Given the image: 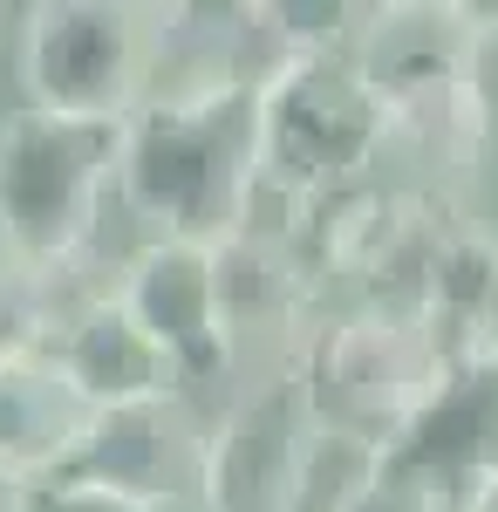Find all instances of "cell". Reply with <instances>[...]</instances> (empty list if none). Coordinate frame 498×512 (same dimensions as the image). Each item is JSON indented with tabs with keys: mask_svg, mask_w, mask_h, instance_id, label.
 <instances>
[{
	"mask_svg": "<svg viewBox=\"0 0 498 512\" xmlns=\"http://www.w3.org/2000/svg\"><path fill=\"white\" fill-rule=\"evenodd\" d=\"M116 294L164 342V355L185 376V390H198V383H232L246 369L239 362V342H232L226 301H219V253L205 239H144L123 260Z\"/></svg>",
	"mask_w": 498,
	"mask_h": 512,
	"instance_id": "7",
	"label": "cell"
},
{
	"mask_svg": "<svg viewBox=\"0 0 498 512\" xmlns=\"http://www.w3.org/2000/svg\"><path fill=\"white\" fill-rule=\"evenodd\" d=\"M348 512H458V499H451L444 485H430V478L396 472V465H389V472L376 478V485H369Z\"/></svg>",
	"mask_w": 498,
	"mask_h": 512,
	"instance_id": "19",
	"label": "cell"
},
{
	"mask_svg": "<svg viewBox=\"0 0 498 512\" xmlns=\"http://www.w3.org/2000/svg\"><path fill=\"white\" fill-rule=\"evenodd\" d=\"M458 512H498V478H485V485H471L458 499Z\"/></svg>",
	"mask_w": 498,
	"mask_h": 512,
	"instance_id": "23",
	"label": "cell"
},
{
	"mask_svg": "<svg viewBox=\"0 0 498 512\" xmlns=\"http://www.w3.org/2000/svg\"><path fill=\"white\" fill-rule=\"evenodd\" d=\"M314 410L294 369H260L239 383L205 437V485L198 512H301Z\"/></svg>",
	"mask_w": 498,
	"mask_h": 512,
	"instance_id": "6",
	"label": "cell"
},
{
	"mask_svg": "<svg viewBox=\"0 0 498 512\" xmlns=\"http://www.w3.org/2000/svg\"><path fill=\"white\" fill-rule=\"evenodd\" d=\"M205 437L212 424L198 417L185 396H144V403H110L69 458L76 478H96L110 492H130L157 512L198 506L205 485Z\"/></svg>",
	"mask_w": 498,
	"mask_h": 512,
	"instance_id": "8",
	"label": "cell"
},
{
	"mask_svg": "<svg viewBox=\"0 0 498 512\" xmlns=\"http://www.w3.org/2000/svg\"><path fill=\"white\" fill-rule=\"evenodd\" d=\"M116 164L123 123L14 110L0 123V260L62 280L96 239Z\"/></svg>",
	"mask_w": 498,
	"mask_h": 512,
	"instance_id": "3",
	"label": "cell"
},
{
	"mask_svg": "<svg viewBox=\"0 0 498 512\" xmlns=\"http://www.w3.org/2000/svg\"><path fill=\"white\" fill-rule=\"evenodd\" d=\"M498 287V239L485 226L458 219L444 246H437V267H430V294H423V328L430 342L451 355V362H471L478 355V321H485V301Z\"/></svg>",
	"mask_w": 498,
	"mask_h": 512,
	"instance_id": "15",
	"label": "cell"
},
{
	"mask_svg": "<svg viewBox=\"0 0 498 512\" xmlns=\"http://www.w3.org/2000/svg\"><path fill=\"white\" fill-rule=\"evenodd\" d=\"M389 465L444 485L451 499L498 478V362L492 355H471V362L444 369L423 417L389 444Z\"/></svg>",
	"mask_w": 498,
	"mask_h": 512,
	"instance_id": "11",
	"label": "cell"
},
{
	"mask_svg": "<svg viewBox=\"0 0 498 512\" xmlns=\"http://www.w3.org/2000/svg\"><path fill=\"white\" fill-rule=\"evenodd\" d=\"M260 103V192L314 205L376 178L389 158V103L355 55H280L253 76Z\"/></svg>",
	"mask_w": 498,
	"mask_h": 512,
	"instance_id": "2",
	"label": "cell"
},
{
	"mask_svg": "<svg viewBox=\"0 0 498 512\" xmlns=\"http://www.w3.org/2000/svg\"><path fill=\"white\" fill-rule=\"evenodd\" d=\"M287 369L301 376L307 410L321 431L369 437L389 451L423 417V403L437 396L451 355L430 342V328L417 315H389V308L355 301L348 315L321 321Z\"/></svg>",
	"mask_w": 498,
	"mask_h": 512,
	"instance_id": "5",
	"label": "cell"
},
{
	"mask_svg": "<svg viewBox=\"0 0 498 512\" xmlns=\"http://www.w3.org/2000/svg\"><path fill=\"white\" fill-rule=\"evenodd\" d=\"M164 14L157 0H28L21 14V96L28 110L123 123L157 89Z\"/></svg>",
	"mask_w": 498,
	"mask_h": 512,
	"instance_id": "4",
	"label": "cell"
},
{
	"mask_svg": "<svg viewBox=\"0 0 498 512\" xmlns=\"http://www.w3.org/2000/svg\"><path fill=\"white\" fill-rule=\"evenodd\" d=\"M451 14L478 35V48H492V41H498V0H451Z\"/></svg>",
	"mask_w": 498,
	"mask_h": 512,
	"instance_id": "20",
	"label": "cell"
},
{
	"mask_svg": "<svg viewBox=\"0 0 498 512\" xmlns=\"http://www.w3.org/2000/svg\"><path fill=\"white\" fill-rule=\"evenodd\" d=\"M116 198L144 239L219 246L253 219L260 198V103L253 76H198L151 89L123 117Z\"/></svg>",
	"mask_w": 498,
	"mask_h": 512,
	"instance_id": "1",
	"label": "cell"
},
{
	"mask_svg": "<svg viewBox=\"0 0 498 512\" xmlns=\"http://www.w3.org/2000/svg\"><path fill=\"white\" fill-rule=\"evenodd\" d=\"M362 62V76L383 89V103L417 96L430 82L478 76V35L451 14V0H376L362 14V35L348 48Z\"/></svg>",
	"mask_w": 498,
	"mask_h": 512,
	"instance_id": "13",
	"label": "cell"
},
{
	"mask_svg": "<svg viewBox=\"0 0 498 512\" xmlns=\"http://www.w3.org/2000/svg\"><path fill=\"white\" fill-rule=\"evenodd\" d=\"M362 7H376V0H362Z\"/></svg>",
	"mask_w": 498,
	"mask_h": 512,
	"instance_id": "25",
	"label": "cell"
},
{
	"mask_svg": "<svg viewBox=\"0 0 498 512\" xmlns=\"http://www.w3.org/2000/svg\"><path fill=\"white\" fill-rule=\"evenodd\" d=\"M48 349H55V362L76 376V390L96 410L144 403V396H185L178 362L164 355V342L144 321L130 315V301L116 294V280L110 287H89L82 301H69V315L55 321Z\"/></svg>",
	"mask_w": 498,
	"mask_h": 512,
	"instance_id": "10",
	"label": "cell"
},
{
	"mask_svg": "<svg viewBox=\"0 0 498 512\" xmlns=\"http://www.w3.org/2000/svg\"><path fill=\"white\" fill-rule=\"evenodd\" d=\"M389 151H403L430 185L464 178L471 164L492 151V96H485V76H451V82L417 89V96H396L389 103Z\"/></svg>",
	"mask_w": 498,
	"mask_h": 512,
	"instance_id": "14",
	"label": "cell"
},
{
	"mask_svg": "<svg viewBox=\"0 0 498 512\" xmlns=\"http://www.w3.org/2000/svg\"><path fill=\"white\" fill-rule=\"evenodd\" d=\"M35 512H157L130 492H110L96 478H76V472H55V478H35Z\"/></svg>",
	"mask_w": 498,
	"mask_h": 512,
	"instance_id": "18",
	"label": "cell"
},
{
	"mask_svg": "<svg viewBox=\"0 0 498 512\" xmlns=\"http://www.w3.org/2000/svg\"><path fill=\"white\" fill-rule=\"evenodd\" d=\"M478 355L498 362V287H492V301H485V321H478Z\"/></svg>",
	"mask_w": 498,
	"mask_h": 512,
	"instance_id": "22",
	"label": "cell"
},
{
	"mask_svg": "<svg viewBox=\"0 0 498 512\" xmlns=\"http://www.w3.org/2000/svg\"><path fill=\"white\" fill-rule=\"evenodd\" d=\"M362 0H253V35L260 55H342L362 35Z\"/></svg>",
	"mask_w": 498,
	"mask_h": 512,
	"instance_id": "16",
	"label": "cell"
},
{
	"mask_svg": "<svg viewBox=\"0 0 498 512\" xmlns=\"http://www.w3.org/2000/svg\"><path fill=\"white\" fill-rule=\"evenodd\" d=\"M0 512H35V478H21V472L0 465Z\"/></svg>",
	"mask_w": 498,
	"mask_h": 512,
	"instance_id": "21",
	"label": "cell"
},
{
	"mask_svg": "<svg viewBox=\"0 0 498 512\" xmlns=\"http://www.w3.org/2000/svg\"><path fill=\"white\" fill-rule=\"evenodd\" d=\"M96 424V403L76 390V376L55 349H7L0 355V465L21 478L69 472L82 437Z\"/></svg>",
	"mask_w": 498,
	"mask_h": 512,
	"instance_id": "12",
	"label": "cell"
},
{
	"mask_svg": "<svg viewBox=\"0 0 498 512\" xmlns=\"http://www.w3.org/2000/svg\"><path fill=\"white\" fill-rule=\"evenodd\" d=\"M219 301H226L232 342H239V362H267V369H287L294 349L321 328V294H328V274L307 260L301 239L287 233H253L239 226L219 246Z\"/></svg>",
	"mask_w": 498,
	"mask_h": 512,
	"instance_id": "9",
	"label": "cell"
},
{
	"mask_svg": "<svg viewBox=\"0 0 498 512\" xmlns=\"http://www.w3.org/2000/svg\"><path fill=\"white\" fill-rule=\"evenodd\" d=\"M389 472V451L348 431H314L307 444V478H301V512H348L376 478Z\"/></svg>",
	"mask_w": 498,
	"mask_h": 512,
	"instance_id": "17",
	"label": "cell"
},
{
	"mask_svg": "<svg viewBox=\"0 0 498 512\" xmlns=\"http://www.w3.org/2000/svg\"><path fill=\"white\" fill-rule=\"evenodd\" d=\"M157 7H171V0H157Z\"/></svg>",
	"mask_w": 498,
	"mask_h": 512,
	"instance_id": "24",
	"label": "cell"
}]
</instances>
